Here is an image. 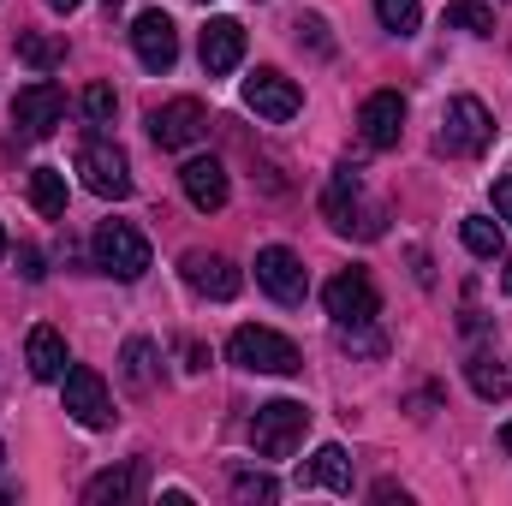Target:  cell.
Returning a JSON list of instances; mask_svg holds the SVG:
<instances>
[{"instance_id": "1", "label": "cell", "mask_w": 512, "mask_h": 506, "mask_svg": "<svg viewBox=\"0 0 512 506\" xmlns=\"http://www.w3.org/2000/svg\"><path fill=\"white\" fill-rule=\"evenodd\" d=\"M322 221L334 233H358V239H382V209L364 197L358 167H334L328 191H322Z\"/></svg>"}, {"instance_id": "2", "label": "cell", "mask_w": 512, "mask_h": 506, "mask_svg": "<svg viewBox=\"0 0 512 506\" xmlns=\"http://www.w3.org/2000/svg\"><path fill=\"white\" fill-rule=\"evenodd\" d=\"M304 429H310V405L304 399H268L251 417V453L256 459H292Z\"/></svg>"}, {"instance_id": "3", "label": "cell", "mask_w": 512, "mask_h": 506, "mask_svg": "<svg viewBox=\"0 0 512 506\" xmlns=\"http://www.w3.org/2000/svg\"><path fill=\"white\" fill-rule=\"evenodd\" d=\"M227 352H233L239 370H256V376H298V370H304L298 346H292L286 334H274V328H239V334L227 340Z\"/></svg>"}, {"instance_id": "4", "label": "cell", "mask_w": 512, "mask_h": 506, "mask_svg": "<svg viewBox=\"0 0 512 506\" xmlns=\"http://www.w3.org/2000/svg\"><path fill=\"white\" fill-rule=\"evenodd\" d=\"M322 304H328L334 328H370V322L382 316V292H376V280H370L364 268L334 274V280L322 286Z\"/></svg>"}, {"instance_id": "5", "label": "cell", "mask_w": 512, "mask_h": 506, "mask_svg": "<svg viewBox=\"0 0 512 506\" xmlns=\"http://www.w3.org/2000/svg\"><path fill=\"white\" fill-rule=\"evenodd\" d=\"M96 268L108 280H143L149 274V239L131 221H102L96 227Z\"/></svg>"}, {"instance_id": "6", "label": "cell", "mask_w": 512, "mask_h": 506, "mask_svg": "<svg viewBox=\"0 0 512 506\" xmlns=\"http://www.w3.org/2000/svg\"><path fill=\"white\" fill-rule=\"evenodd\" d=\"M495 143V114L477 96H453L441 108V149L447 155H483Z\"/></svg>"}, {"instance_id": "7", "label": "cell", "mask_w": 512, "mask_h": 506, "mask_svg": "<svg viewBox=\"0 0 512 506\" xmlns=\"http://www.w3.org/2000/svg\"><path fill=\"white\" fill-rule=\"evenodd\" d=\"M78 179L96 191V197H131V161L120 143H108V137H90V143H78Z\"/></svg>"}, {"instance_id": "8", "label": "cell", "mask_w": 512, "mask_h": 506, "mask_svg": "<svg viewBox=\"0 0 512 506\" xmlns=\"http://www.w3.org/2000/svg\"><path fill=\"white\" fill-rule=\"evenodd\" d=\"M149 137H155L161 149H191V143L209 137V108H203L197 96H173V102L149 108Z\"/></svg>"}, {"instance_id": "9", "label": "cell", "mask_w": 512, "mask_h": 506, "mask_svg": "<svg viewBox=\"0 0 512 506\" xmlns=\"http://www.w3.org/2000/svg\"><path fill=\"white\" fill-rule=\"evenodd\" d=\"M245 108H251L256 120H292L298 108H304V96H298V84L286 78V72H274V66H256L251 78H245Z\"/></svg>"}, {"instance_id": "10", "label": "cell", "mask_w": 512, "mask_h": 506, "mask_svg": "<svg viewBox=\"0 0 512 506\" xmlns=\"http://www.w3.org/2000/svg\"><path fill=\"white\" fill-rule=\"evenodd\" d=\"M256 286H262L274 304H304L310 274H304V262L286 251V245H268V251H256Z\"/></svg>"}, {"instance_id": "11", "label": "cell", "mask_w": 512, "mask_h": 506, "mask_svg": "<svg viewBox=\"0 0 512 506\" xmlns=\"http://www.w3.org/2000/svg\"><path fill=\"white\" fill-rule=\"evenodd\" d=\"M60 114H66V96H60V84H48V78L24 84V90L12 96V126L24 131V137H48V131L60 126Z\"/></svg>"}, {"instance_id": "12", "label": "cell", "mask_w": 512, "mask_h": 506, "mask_svg": "<svg viewBox=\"0 0 512 506\" xmlns=\"http://www.w3.org/2000/svg\"><path fill=\"white\" fill-rule=\"evenodd\" d=\"M66 417L84 423V429H108L114 423V399H108V381L96 370H66Z\"/></svg>"}, {"instance_id": "13", "label": "cell", "mask_w": 512, "mask_h": 506, "mask_svg": "<svg viewBox=\"0 0 512 506\" xmlns=\"http://www.w3.org/2000/svg\"><path fill=\"white\" fill-rule=\"evenodd\" d=\"M179 185H185L191 209H203V215L227 209V197H233V179H227V167H221L215 155H191V161L179 167Z\"/></svg>"}, {"instance_id": "14", "label": "cell", "mask_w": 512, "mask_h": 506, "mask_svg": "<svg viewBox=\"0 0 512 506\" xmlns=\"http://www.w3.org/2000/svg\"><path fill=\"white\" fill-rule=\"evenodd\" d=\"M185 280H191V292H203V298H215V304H227V298H239V286H245V274L227 262V256L215 251H185Z\"/></svg>"}, {"instance_id": "15", "label": "cell", "mask_w": 512, "mask_h": 506, "mask_svg": "<svg viewBox=\"0 0 512 506\" xmlns=\"http://www.w3.org/2000/svg\"><path fill=\"white\" fill-rule=\"evenodd\" d=\"M131 48H137V60H143L149 72H173V60H179V30H173V18H167V12H143V18L131 24Z\"/></svg>"}, {"instance_id": "16", "label": "cell", "mask_w": 512, "mask_h": 506, "mask_svg": "<svg viewBox=\"0 0 512 506\" xmlns=\"http://www.w3.org/2000/svg\"><path fill=\"white\" fill-rule=\"evenodd\" d=\"M358 131L370 149H393L405 137V96L399 90H376L364 108H358Z\"/></svg>"}, {"instance_id": "17", "label": "cell", "mask_w": 512, "mask_h": 506, "mask_svg": "<svg viewBox=\"0 0 512 506\" xmlns=\"http://www.w3.org/2000/svg\"><path fill=\"white\" fill-rule=\"evenodd\" d=\"M197 54H203V72H209V78L239 72V60H245V24H239V18H209Z\"/></svg>"}, {"instance_id": "18", "label": "cell", "mask_w": 512, "mask_h": 506, "mask_svg": "<svg viewBox=\"0 0 512 506\" xmlns=\"http://www.w3.org/2000/svg\"><path fill=\"white\" fill-rule=\"evenodd\" d=\"M24 364H30V376L36 381H66V340H60V328H30V340H24Z\"/></svg>"}, {"instance_id": "19", "label": "cell", "mask_w": 512, "mask_h": 506, "mask_svg": "<svg viewBox=\"0 0 512 506\" xmlns=\"http://www.w3.org/2000/svg\"><path fill=\"white\" fill-rule=\"evenodd\" d=\"M137 489H143V465L131 459V465H114V471H96L84 483V501L90 506H126V501H137Z\"/></svg>"}, {"instance_id": "20", "label": "cell", "mask_w": 512, "mask_h": 506, "mask_svg": "<svg viewBox=\"0 0 512 506\" xmlns=\"http://www.w3.org/2000/svg\"><path fill=\"white\" fill-rule=\"evenodd\" d=\"M304 483H328L334 495H352V459H346V447H316V459L304 465Z\"/></svg>"}, {"instance_id": "21", "label": "cell", "mask_w": 512, "mask_h": 506, "mask_svg": "<svg viewBox=\"0 0 512 506\" xmlns=\"http://www.w3.org/2000/svg\"><path fill=\"white\" fill-rule=\"evenodd\" d=\"M30 203H36V215L60 221V215H66V173H60V167H36V173H30Z\"/></svg>"}, {"instance_id": "22", "label": "cell", "mask_w": 512, "mask_h": 506, "mask_svg": "<svg viewBox=\"0 0 512 506\" xmlns=\"http://www.w3.org/2000/svg\"><path fill=\"white\" fill-rule=\"evenodd\" d=\"M459 239H465V251L483 256V262H495V256L507 251V239H501V227H495L489 215H465V221H459Z\"/></svg>"}, {"instance_id": "23", "label": "cell", "mask_w": 512, "mask_h": 506, "mask_svg": "<svg viewBox=\"0 0 512 506\" xmlns=\"http://www.w3.org/2000/svg\"><path fill=\"white\" fill-rule=\"evenodd\" d=\"M465 376H471V387H477V399H507V387H512V376L489 358V352H471Z\"/></svg>"}, {"instance_id": "24", "label": "cell", "mask_w": 512, "mask_h": 506, "mask_svg": "<svg viewBox=\"0 0 512 506\" xmlns=\"http://www.w3.org/2000/svg\"><path fill=\"white\" fill-rule=\"evenodd\" d=\"M161 352H155V340H126V381L137 393H149L155 376H161V364H155Z\"/></svg>"}, {"instance_id": "25", "label": "cell", "mask_w": 512, "mask_h": 506, "mask_svg": "<svg viewBox=\"0 0 512 506\" xmlns=\"http://www.w3.org/2000/svg\"><path fill=\"white\" fill-rule=\"evenodd\" d=\"M447 30L495 36V6H489V0H453V6H447Z\"/></svg>"}, {"instance_id": "26", "label": "cell", "mask_w": 512, "mask_h": 506, "mask_svg": "<svg viewBox=\"0 0 512 506\" xmlns=\"http://www.w3.org/2000/svg\"><path fill=\"white\" fill-rule=\"evenodd\" d=\"M18 60H30L36 72H54V66L66 60V48L48 42V36H36V30H18Z\"/></svg>"}, {"instance_id": "27", "label": "cell", "mask_w": 512, "mask_h": 506, "mask_svg": "<svg viewBox=\"0 0 512 506\" xmlns=\"http://www.w3.org/2000/svg\"><path fill=\"white\" fill-rule=\"evenodd\" d=\"M376 18H382L393 36H411V30L423 24V6H417V0H376Z\"/></svg>"}, {"instance_id": "28", "label": "cell", "mask_w": 512, "mask_h": 506, "mask_svg": "<svg viewBox=\"0 0 512 506\" xmlns=\"http://www.w3.org/2000/svg\"><path fill=\"white\" fill-rule=\"evenodd\" d=\"M233 501H280V483L262 471H233Z\"/></svg>"}, {"instance_id": "29", "label": "cell", "mask_w": 512, "mask_h": 506, "mask_svg": "<svg viewBox=\"0 0 512 506\" xmlns=\"http://www.w3.org/2000/svg\"><path fill=\"white\" fill-rule=\"evenodd\" d=\"M84 120L90 126H114V90L108 84H90L84 90Z\"/></svg>"}, {"instance_id": "30", "label": "cell", "mask_w": 512, "mask_h": 506, "mask_svg": "<svg viewBox=\"0 0 512 506\" xmlns=\"http://www.w3.org/2000/svg\"><path fill=\"white\" fill-rule=\"evenodd\" d=\"M495 215L512 227V173H507V179H495Z\"/></svg>"}, {"instance_id": "31", "label": "cell", "mask_w": 512, "mask_h": 506, "mask_svg": "<svg viewBox=\"0 0 512 506\" xmlns=\"http://www.w3.org/2000/svg\"><path fill=\"white\" fill-rule=\"evenodd\" d=\"M18 262H24V280H42V256L30 251V245H24V251H18Z\"/></svg>"}, {"instance_id": "32", "label": "cell", "mask_w": 512, "mask_h": 506, "mask_svg": "<svg viewBox=\"0 0 512 506\" xmlns=\"http://www.w3.org/2000/svg\"><path fill=\"white\" fill-rule=\"evenodd\" d=\"M48 12H78V0H42Z\"/></svg>"}, {"instance_id": "33", "label": "cell", "mask_w": 512, "mask_h": 506, "mask_svg": "<svg viewBox=\"0 0 512 506\" xmlns=\"http://www.w3.org/2000/svg\"><path fill=\"white\" fill-rule=\"evenodd\" d=\"M501 453H512V423H501Z\"/></svg>"}, {"instance_id": "34", "label": "cell", "mask_w": 512, "mask_h": 506, "mask_svg": "<svg viewBox=\"0 0 512 506\" xmlns=\"http://www.w3.org/2000/svg\"><path fill=\"white\" fill-rule=\"evenodd\" d=\"M501 286H507V292H512V256H507V274H501Z\"/></svg>"}, {"instance_id": "35", "label": "cell", "mask_w": 512, "mask_h": 506, "mask_svg": "<svg viewBox=\"0 0 512 506\" xmlns=\"http://www.w3.org/2000/svg\"><path fill=\"white\" fill-rule=\"evenodd\" d=\"M0 465H6V441H0Z\"/></svg>"}, {"instance_id": "36", "label": "cell", "mask_w": 512, "mask_h": 506, "mask_svg": "<svg viewBox=\"0 0 512 506\" xmlns=\"http://www.w3.org/2000/svg\"><path fill=\"white\" fill-rule=\"evenodd\" d=\"M0 256H6V233H0Z\"/></svg>"}, {"instance_id": "37", "label": "cell", "mask_w": 512, "mask_h": 506, "mask_svg": "<svg viewBox=\"0 0 512 506\" xmlns=\"http://www.w3.org/2000/svg\"><path fill=\"white\" fill-rule=\"evenodd\" d=\"M108 6H114V0H108Z\"/></svg>"}]
</instances>
